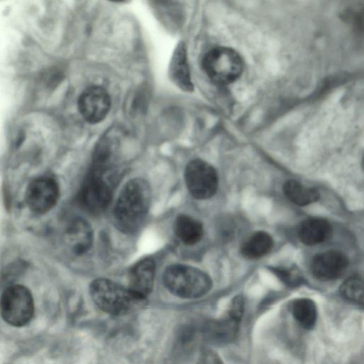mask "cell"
Returning a JSON list of instances; mask_svg holds the SVG:
<instances>
[{
  "mask_svg": "<svg viewBox=\"0 0 364 364\" xmlns=\"http://www.w3.org/2000/svg\"><path fill=\"white\" fill-rule=\"evenodd\" d=\"M151 198V188L145 180L128 181L119 193L113 211L117 228L127 234L136 232L148 213Z\"/></svg>",
  "mask_w": 364,
  "mask_h": 364,
  "instance_id": "6da1fadb",
  "label": "cell"
},
{
  "mask_svg": "<svg viewBox=\"0 0 364 364\" xmlns=\"http://www.w3.org/2000/svg\"><path fill=\"white\" fill-rule=\"evenodd\" d=\"M163 282L173 294L183 299H196L206 294L212 287L210 277L203 271L183 264L166 269Z\"/></svg>",
  "mask_w": 364,
  "mask_h": 364,
  "instance_id": "7a4b0ae2",
  "label": "cell"
},
{
  "mask_svg": "<svg viewBox=\"0 0 364 364\" xmlns=\"http://www.w3.org/2000/svg\"><path fill=\"white\" fill-rule=\"evenodd\" d=\"M93 302L102 311L115 316L124 314L142 304L128 289L107 279H97L90 285Z\"/></svg>",
  "mask_w": 364,
  "mask_h": 364,
  "instance_id": "3957f363",
  "label": "cell"
},
{
  "mask_svg": "<svg viewBox=\"0 0 364 364\" xmlns=\"http://www.w3.org/2000/svg\"><path fill=\"white\" fill-rule=\"evenodd\" d=\"M116 174L91 167L78 196L85 210L92 214L106 210L111 201Z\"/></svg>",
  "mask_w": 364,
  "mask_h": 364,
  "instance_id": "277c9868",
  "label": "cell"
},
{
  "mask_svg": "<svg viewBox=\"0 0 364 364\" xmlns=\"http://www.w3.org/2000/svg\"><path fill=\"white\" fill-rule=\"evenodd\" d=\"M202 65L208 77L221 85L237 80L243 70L240 55L233 49L224 46L209 50L203 56Z\"/></svg>",
  "mask_w": 364,
  "mask_h": 364,
  "instance_id": "5b68a950",
  "label": "cell"
},
{
  "mask_svg": "<svg viewBox=\"0 0 364 364\" xmlns=\"http://www.w3.org/2000/svg\"><path fill=\"white\" fill-rule=\"evenodd\" d=\"M34 304L31 293L18 284L9 286L1 297V316L6 322L14 326H22L32 318Z\"/></svg>",
  "mask_w": 364,
  "mask_h": 364,
  "instance_id": "8992f818",
  "label": "cell"
},
{
  "mask_svg": "<svg viewBox=\"0 0 364 364\" xmlns=\"http://www.w3.org/2000/svg\"><path fill=\"white\" fill-rule=\"evenodd\" d=\"M184 178L190 193L195 198H209L217 191V172L211 165L203 160L195 159L190 161L186 167Z\"/></svg>",
  "mask_w": 364,
  "mask_h": 364,
  "instance_id": "52a82bcc",
  "label": "cell"
},
{
  "mask_svg": "<svg viewBox=\"0 0 364 364\" xmlns=\"http://www.w3.org/2000/svg\"><path fill=\"white\" fill-rule=\"evenodd\" d=\"M111 97L105 88L90 85L79 95L77 109L85 121L95 124L103 121L111 109Z\"/></svg>",
  "mask_w": 364,
  "mask_h": 364,
  "instance_id": "ba28073f",
  "label": "cell"
},
{
  "mask_svg": "<svg viewBox=\"0 0 364 364\" xmlns=\"http://www.w3.org/2000/svg\"><path fill=\"white\" fill-rule=\"evenodd\" d=\"M58 197V185L55 179L48 176H41L31 181L25 194L28 207L39 214L45 213L53 208Z\"/></svg>",
  "mask_w": 364,
  "mask_h": 364,
  "instance_id": "9c48e42d",
  "label": "cell"
},
{
  "mask_svg": "<svg viewBox=\"0 0 364 364\" xmlns=\"http://www.w3.org/2000/svg\"><path fill=\"white\" fill-rule=\"evenodd\" d=\"M348 266V258L343 253L337 250H328L314 257L311 263V272L318 279L333 280L343 275Z\"/></svg>",
  "mask_w": 364,
  "mask_h": 364,
  "instance_id": "30bf717a",
  "label": "cell"
},
{
  "mask_svg": "<svg viewBox=\"0 0 364 364\" xmlns=\"http://www.w3.org/2000/svg\"><path fill=\"white\" fill-rule=\"evenodd\" d=\"M155 263L149 258L139 261L131 269L128 276V289L136 297L145 300L151 293L154 281Z\"/></svg>",
  "mask_w": 364,
  "mask_h": 364,
  "instance_id": "8fae6325",
  "label": "cell"
},
{
  "mask_svg": "<svg viewBox=\"0 0 364 364\" xmlns=\"http://www.w3.org/2000/svg\"><path fill=\"white\" fill-rule=\"evenodd\" d=\"M93 234L91 226L85 220L75 218L65 230L64 239L73 253L80 255L91 247Z\"/></svg>",
  "mask_w": 364,
  "mask_h": 364,
  "instance_id": "7c38bea8",
  "label": "cell"
},
{
  "mask_svg": "<svg viewBox=\"0 0 364 364\" xmlns=\"http://www.w3.org/2000/svg\"><path fill=\"white\" fill-rule=\"evenodd\" d=\"M240 322L229 316L208 321L203 326V335L211 343L225 344L235 338Z\"/></svg>",
  "mask_w": 364,
  "mask_h": 364,
  "instance_id": "4fadbf2b",
  "label": "cell"
},
{
  "mask_svg": "<svg viewBox=\"0 0 364 364\" xmlns=\"http://www.w3.org/2000/svg\"><path fill=\"white\" fill-rule=\"evenodd\" d=\"M297 234L301 242L306 245H315L328 240L332 234L330 223L320 218H310L299 225Z\"/></svg>",
  "mask_w": 364,
  "mask_h": 364,
  "instance_id": "5bb4252c",
  "label": "cell"
},
{
  "mask_svg": "<svg viewBox=\"0 0 364 364\" xmlns=\"http://www.w3.org/2000/svg\"><path fill=\"white\" fill-rule=\"evenodd\" d=\"M169 77L173 82L184 91L193 90L186 47L180 43L173 51L169 69Z\"/></svg>",
  "mask_w": 364,
  "mask_h": 364,
  "instance_id": "9a60e30c",
  "label": "cell"
},
{
  "mask_svg": "<svg viewBox=\"0 0 364 364\" xmlns=\"http://www.w3.org/2000/svg\"><path fill=\"white\" fill-rule=\"evenodd\" d=\"M273 240L271 236L263 231L250 235L241 245L240 252L247 259H257L267 254L272 249Z\"/></svg>",
  "mask_w": 364,
  "mask_h": 364,
  "instance_id": "2e32d148",
  "label": "cell"
},
{
  "mask_svg": "<svg viewBox=\"0 0 364 364\" xmlns=\"http://www.w3.org/2000/svg\"><path fill=\"white\" fill-rule=\"evenodd\" d=\"M174 230L177 237L188 245L198 242L203 233L202 224L186 215H181L176 218Z\"/></svg>",
  "mask_w": 364,
  "mask_h": 364,
  "instance_id": "e0dca14e",
  "label": "cell"
},
{
  "mask_svg": "<svg viewBox=\"0 0 364 364\" xmlns=\"http://www.w3.org/2000/svg\"><path fill=\"white\" fill-rule=\"evenodd\" d=\"M286 197L293 203L304 206L317 201L319 193L312 187H307L296 180H289L283 186Z\"/></svg>",
  "mask_w": 364,
  "mask_h": 364,
  "instance_id": "ac0fdd59",
  "label": "cell"
},
{
  "mask_svg": "<svg viewBox=\"0 0 364 364\" xmlns=\"http://www.w3.org/2000/svg\"><path fill=\"white\" fill-rule=\"evenodd\" d=\"M293 317L298 324L305 328H312L316 321L317 310L314 302L306 298L294 300L291 306Z\"/></svg>",
  "mask_w": 364,
  "mask_h": 364,
  "instance_id": "d6986e66",
  "label": "cell"
},
{
  "mask_svg": "<svg viewBox=\"0 0 364 364\" xmlns=\"http://www.w3.org/2000/svg\"><path fill=\"white\" fill-rule=\"evenodd\" d=\"M340 294L352 302H364V281L358 276L348 277L341 285Z\"/></svg>",
  "mask_w": 364,
  "mask_h": 364,
  "instance_id": "ffe728a7",
  "label": "cell"
},
{
  "mask_svg": "<svg viewBox=\"0 0 364 364\" xmlns=\"http://www.w3.org/2000/svg\"><path fill=\"white\" fill-rule=\"evenodd\" d=\"M342 16L358 29L364 30V3H358L346 7Z\"/></svg>",
  "mask_w": 364,
  "mask_h": 364,
  "instance_id": "44dd1931",
  "label": "cell"
},
{
  "mask_svg": "<svg viewBox=\"0 0 364 364\" xmlns=\"http://www.w3.org/2000/svg\"><path fill=\"white\" fill-rule=\"evenodd\" d=\"M272 271L281 281L290 287L299 285L301 282V275L294 268L272 267Z\"/></svg>",
  "mask_w": 364,
  "mask_h": 364,
  "instance_id": "7402d4cb",
  "label": "cell"
},
{
  "mask_svg": "<svg viewBox=\"0 0 364 364\" xmlns=\"http://www.w3.org/2000/svg\"><path fill=\"white\" fill-rule=\"evenodd\" d=\"M245 309V301L242 296H235L230 303L228 316L230 317L240 321L243 315Z\"/></svg>",
  "mask_w": 364,
  "mask_h": 364,
  "instance_id": "603a6c76",
  "label": "cell"
},
{
  "mask_svg": "<svg viewBox=\"0 0 364 364\" xmlns=\"http://www.w3.org/2000/svg\"><path fill=\"white\" fill-rule=\"evenodd\" d=\"M198 364H222V363L215 354L206 350L201 354Z\"/></svg>",
  "mask_w": 364,
  "mask_h": 364,
  "instance_id": "cb8c5ba5",
  "label": "cell"
},
{
  "mask_svg": "<svg viewBox=\"0 0 364 364\" xmlns=\"http://www.w3.org/2000/svg\"><path fill=\"white\" fill-rule=\"evenodd\" d=\"M362 164H363V167L364 168V155L363 156Z\"/></svg>",
  "mask_w": 364,
  "mask_h": 364,
  "instance_id": "d4e9b609",
  "label": "cell"
}]
</instances>
